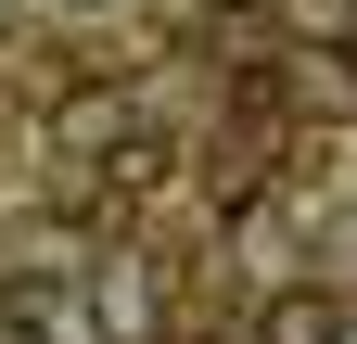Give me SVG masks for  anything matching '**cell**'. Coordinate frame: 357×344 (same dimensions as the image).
I'll list each match as a JSON object with an SVG mask.
<instances>
[{
    "label": "cell",
    "instance_id": "obj_3",
    "mask_svg": "<svg viewBox=\"0 0 357 344\" xmlns=\"http://www.w3.org/2000/svg\"><path fill=\"white\" fill-rule=\"evenodd\" d=\"M332 344H357V319H344V331H332Z\"/></svg>",
    "mask_w": 357,
    "mask_h": 344
},
{
    "label": "cell",
    "instance_id": "obj_1",
    "mask_svg": "<svg viewBox=\"0 0 357 344\" xmlns=\"http://www.w3.org/2000/svg\"><path fill=\"white\" fill-rule=\"evenodd\" d=\"M0 344H89V306H77V293L13 281V306H0Z\"/></svg>",
    "mask_w": 357,
    "mask_h": 344
},
{
    "label": "cell",
    "instance_id": "obj_2",
    "mask_svg": "<svg viewBox=\"0 0 357 344\" xmlns=\"http://www.w3.org/2000/svg\"><path fill=\"white\" fill-rule=\"evenodd\" d=\"M332 331H344V306H319V293H281L255 319V344H332Z\"/></svg>",
    "mask_w": 357,
    "mask_h": 344
}]
</instances>
